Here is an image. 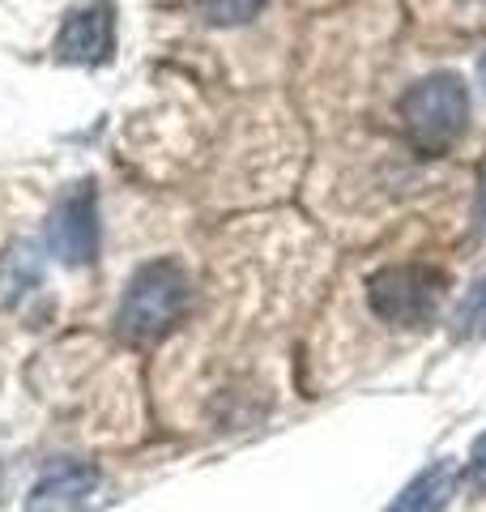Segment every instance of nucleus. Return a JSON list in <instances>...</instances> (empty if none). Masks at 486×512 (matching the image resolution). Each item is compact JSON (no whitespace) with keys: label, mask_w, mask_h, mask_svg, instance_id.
<instances>
[{"label":"nucleus","mask_w":486,"mask_h":512,"mask_svg":"<svg viewBox=\"0 0 486 512\" xmlns=\"http://www.w3.org/2000/svg\"><path fill=\"white\" fill-rule=\"evenodd\" d=\"M188 274L175 261H150L141 265L133 278L124 286V299H120V333L128 342H158L162 333L175 329V320L184 316L188 308Z\"/></svg>","instance_id":"1"},{"label":"nucleus","mask_w":486,"mask_h":512,"mask_svg":"<svg viewBox=\"0 0 486 512\" xmlns=\"http://www.w3.org/2000/svg\"><path fill=\"white\" fill-rule=\"evenodd\" d=\"M397 111H401V128L410 133L414 146L444 150L469 124V90L457 73H431L401 94Z\"/></svg>","instance_id":"2"},{"label":"nucleus","mask_w":486,"mask_h":512,"mask_svg":"<svg viewBox=\"0 0 486 512\" xmlns=\"http://www.w3.org/2000/svg\"><path fill=\"white\" fill-rule=\"evenodd\" d=\"M444 299H448V278L431 265H384L367 278L371 312L401 329L431 325L440 316Z\"/></svg>","instance_id":"3"},{"label":"nucleus","mask_w":486,"mask_h":512,"mask_svg":"<svg viewBox=\"0 0 486 512\" xmlns=\"http://www.w3.org/2000/svg\"><path fill=\"white\" fill-rule=\"evenodd\" d=\"M47 244L64 265H90L99 252V197L94 184L81 180L56 201L52 218H47Z\"/></svg>","instance_id":"4"},{"label":"nucleus","mask_w":486,"mask_h":512,"mask_svg":"<svg viewBox=\"0 0 486 512\" xmlns=\"http://www.w3.org/2000/svg\"><path fill=\"white\" fill-rule=\"evenodd\" d=\"M116 43V22H111V5L107 0H90V5L73 9L60 22L52 52L60 64H103Z\"/></svg>","instance_id":"5"},{"label":"nucleus","mask_w":486,"mask_h":512,"mask_svg":"<svg viewBox=\"0 0 486 512\" xmlns=\"http://www.w3.org/2000/svg\"><path fill=\"white\" fill-rule=\"evenodd\" d=\"M94 491H99V470L86 461H64L39 474L26 495V512H90Z\"/></svg>","instance_id":"6"},{"label":"nucleus","mask_w":486,"mask_h":512,"mask_svg":"<svg viewBox=\"0 0 486 512\" xmlns=\"http://www.w3.org/2000/svg\"><path fill=\"white\" fill-rule=\"evenodd\" d=\"M461 487V466L457 461H435L431 470H423L418 478L401 487V495L384 512H444L448 500Z\"/></svg>","instance_id":"7"},{"label":"nucleus","mask_w":486,"mask_h":512,"mask_svg":"<svg viewBox=\"0 0 486 512\" xmlns=\"http://www.w3.org/2000/svg\"><path fill=\"white\" fill-rule=\"evenodd\" d=\"M39 282V256L35 248H9L0 256V299H18Z\"/></svg>","instance_id":"8"},{"label":"nucleus","mask_w":486,"mask_h":512,"mask_svg":"<svg viewBox=\"0 0 486 512\" xmlns=\"http://www.w3.org/2000/svg\"><path fill=\"white\" fill-rule=\"evenodd\" d=\"M452 338H486V274L469 286L465 299L457 303V312H452Z\"/></svg>","instance_id":"9"},{"label":"nucleus","mask_w":486,"mask_h":512,"mask_svg":"<svg viewBox=\"0 0 486 512\" xmlns=\"http://www.w3.org/2000/svg\"><path fill=\"white\" fill-rule=\"evenodd\" d=\"M269 0H201V13L214 26H243L261 13Z\"/></svg>","instance_id":"10"},{"label":"nucleus","mask_w":486,"mask_h":512,"mask_svg":"<svg viewBox=\"0 0 486 512\" xmlns=\"http://www.w3.org/2000/svg\"><path fill=\"white\" fill-rule=\"evenodd\" d=\"M461 483L469 491H482L486 487V436L474 440V453H469V461H465V478H461Z\"/></svg>","instance_id":"11"},{"label":"nucleus","mask_w":486,"mask_h":512,"mask_svg":"<svg viewBox=\"0 0 486 512\" xmlns=\"http://www.w3.org/2000/svg\"><path fill=\"white\" fill-rule=\"evenodd\" d=\"M478 77H482V86H486V56H482V64H478Z\"/></svg>","instance_id":"12"}]
</instances>
